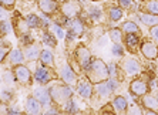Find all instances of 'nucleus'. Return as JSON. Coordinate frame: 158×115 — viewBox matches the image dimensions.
<instances>
[{"mask_svg": "<svg viewBox=\"0 0 158 115\" xmlns=\"http://www.w3.org/2000/svg\"><path fill=\"white\" fill-rule=\"evenodd\" d=\"M157 100H158V94H157Z\"/></svg>", "mask_w": 158, "mask_h": 115, "instance_id": "nucleus-51", "label": "nucleus"}, {"mask_svg": "<svg viewBox=\"0 0 158 115\" xmlns=\"http://www.w3.org/2000/svg\"><path fill=\"white\" fill-rule=\"evenodd\" d=\"M107 84H108V87L111 88V91H115V89L118 88V81L113 77H111L110 80H107Z\"/></svg>", "mask_w": 158, "mask_h": 115, "instance_id": "nucleus-37", "label": "nucleus"}, {"mask_svg": "<svg viewBox=\"0 0 158 115\" xmlns=\"http://www.w3.org/2000/svg\"><path fill=\"white\" fill-rule=\"evenodd\" d=\"M141 53L148 60H155L158 57V47L152 41H144L141 44Z\"/></svg>", "mask_w": 158, "mask_h": 115, "instance_id": "nucleus-4", "label": "nucleus"}, {"mask_svg": "<svg viewBox=\"0 0 158 115\" xmlns=\"http://www.w3.org/2000/svg\"><path fill=\"white\" fill-rule=\"evenodd\" d=\"M9 50H10V47H9V46H6V44H0V63L3 61L4 57L7 56Z\"/></svg>", "mask_w": 158, "mask_h": 115, "instance_id": "nucleus-35", "label": "nucleus"}, {"mask_svg": "<svg viewBox=\"0 0 158 115\" xmlns=\"http://www.w3.org/2000/svg\"><path fill=\"white\" fill-rule=\"evenodd\" d=\"M125 43H127V46H128L131 50H134V48L138 46V36H137V33H127Z\"/></svg>", "mask_w": 158, "mask_h": 115, "instance_id": "nucleus-26", "label": "nucleus"}, {"mask_svg": "<svg viewBox=\"0 0 158 115\" xmlns=\"http://www.w3.org/2000/svg\"><path fill=\"white\" fill-rule=\"evenodd\" d=\"M123 17V9L121 7H111L110 9V19L113 22H118Z\"/></svg>", "mask_w": 158, "mask_h": 115, "instance_id": "nucleus-29", "label": "nucleus"}, {"mask_svg": "<svg viewBox=\"0 0 158 115\" xmlns=\"http://www.w3.org/2000/svg\"><path fill=\"white\" fill-rule=\"evenodd\" d=\"M77 91L83 98H90L93 94V85L90 81H80L77 85Z\"/></svg>", "mask_w": 158, "mask_h": 115, "instance_id": "nucleus-15", "label": "nucleus"}, {"mask_svg": "<svg viewBox=\"0 0 158 115\" xmlns=\"http://www.w3.org/2000/svg\"><path fill=\"white\" fill-rule=\"evenodd\" d=\"M113 104H114V108L118 112L127 111V107H128V102H127V100H125L124 97H115Z\"/></svg>", "mask_w": 158, "mask_h": 115, "instance_id": "nucleus-23", "label": "nucleus"}, {"mask_svg": "<svg viewBox=\"0 0 158 115\" xmlns=\"http://www.w3.org/2000/svg\"><path fill=\"white\" fill-rule=\"evenodd\" d=\"M80 13V6H78L77 2H74V0H70V2H67V3L63 4V14L71 19L74 16H77Z\"/></svg>", "mask_w": 158, "mask_h": 115, "instance_id": "nucleus-9", "label": "nucleus"}, {"mask_svg": "<svg viewBox=\"0 0 158 115\" xmlns=\"http://www.w3.org/2000/svg\"><path fill=\"white\" fill-rule=\"evenodd\" d=\"M44 114H57V109H56V108H50V109H47Z\"/></svg>", "mask_w": 158, "mask_h": 115, "instance_id": "nucleus-47", "label": "nucleus"}, {"mask_svg": "<svg viewBox=\"0 0 158 115\" xmlns=\"http://www.w3.org/2000/svg\"><path fill=\"white\" fill-rule=\"evenodd\" d=\"M0 97H2V100L9 101L11 97H13V91H9V89H3V91L0 93Z\"/></svg>", "mask_w": 158, "mask_h": 115, "instance_id": "nucleus-38", "label": "nucleus"}, {"mask_svg": "<svg viewBox=\"0 0 158 115\" xmlns=\"http://www.w3.org/2000/svg\"><path fill=\"white\" fill-rule=\"evenodd\" d=\"M50 95H52L53 101L59 102V104H64L69 98L73 95V89L67 85H54L50 88Z\"/></svg>", "mask_w": 158, "mask_h": 115, "instance_id": "nucleus-2", "label": "nucleus"}, {"mask_svg": "<svg viewBox=\"0 0 158 115\" xmlns=\"http://www.w3.org/2000/svg\"><path fill=\"white\" fill-rule=\"evenodd\" d=\"M22 43H23V44H31V43H33V38H31V36H30V34L24 33L22 36Z\"/></svg>", "mask_w": 158, "mask_h": 115, "instance_id": "nucleus-39", "label": "nucleus"}, {"mask_svg": "<svg viewBox=\"0 0 158 115\" xmlns=\"http://www.w3.org/2000/svg\"><path fill=\"white\" fill-rule=\"evenodd\" d=\"M130 89H131V94L132 95H138V97H143L145 95V93L148 91V85L143 80H134L130 85Z\"/></svg>", "mask_w": 158, "mask_h": 115, "instance_id": "nucleus-10", "label": "nucleus"}, {"mask_svg": "<svg viewBox=\"0 0 158 115\" xmlns=\"http://www.w3.org/2000/svg\"><path fill=\"white\" fill-rule=\"evenodd\" d=\"M4 81L7 82V84H11V82L15 81L13 74H11V73H9V71H6V73H4Z\"/></svg>", "mask_w": 158, "mask_h": 115, "instance_id": "nucleus-43", "label": "nucleus"}, {"mask_svg": "<svg viewBox=\"0 0 158 115\" xmlns=\"http://www.w3.org/2000/svg\"><path fill=\"white\" fill-rule=\"evenodd\" d=\"M43 43L50 46V47H56V44H57L56 36H53L52 33H43Z\"/></svg>", "mask_w": 158, "mask_h": 115, "instance_id": "nucleus-28", "label": "nucleus"}, {"mask_svg": "<svg viewBox=\"0 0 158 115\" xmlns=\"http://www.w3.org/2000/svg\"><path fill=\"white\" fill-rule=\"evenodd\" d=\"M40 61L43 65H53V53L50 50H43L40 53Z\"/></svg>", "mask_w": 158, "mask_h": 115, "instance_id": "nucleus-25", "label": "nucleus"}, {"mask_svg": "<svg viewBox=\"0 0 158 115\" xmlns=\"http://www.w3.org/2000/svg\"><path fill=\"white\" fill-rule=\"evenodd\" d=\"M26 112L27 114H40L41 112V104L36 97H29L26 101Z\"/></svg>", "mask_w": 158, "mask_h": 115, "instance_id": "nucleus-12", "label": "nucleus"}, {"mask_svg": "<svg viewBox=\"0 0 158 115\" xmlns=\"http://www.w3.org/2000/svg\"><path fill=\"white\" fill-rule=\"evenodd\" d=\"M77 60H78V63H80V65L83 68H84L85 71L90 68V65H91L93 63V58H91V54H90V51H88L85 47H78L77 48Z\"/></svg>", "mask_w": 158, "mask_h": 115, "instance_id": "nucleus-3", "label": "nucleus"}, {"mask_svg": "<svg viewBox=\"0 0 158 115\" xmlns=\"http://www.w3.org/2000/svg\"><path fill=\"white\" fill-rule=\"evenodd\" d=\"M0 104H2V97H0Z\"/></svg>", "mask_w": 158, "mask_h": 115, "instance_id": "nucleus-48", "label": "nucleus"}, {"mask_svg": "<svg viewBox=\"0 0 158 115\" xmlns=\"http://www.w3.org/2000/svg\"><path fill=\"white\" fill-rule=\"evenodd\" d=\"M24 53H22V50H19V48H13L10 53H9V60H10L11 64H16V65H19V64H23V61H24Z\"/></svg>", "mask_w": 158, "mask_h": 115, "instance_id": "nucleus-16", "label": "nucleus"}, {"mask_svg": "<svg viewBox=\"0 0 158 115\" xmlns=\"http://www.w3.org/2000/svg\"><path fill=\"white\" fill-rule=\"evenodd\" d=\"M143 10L145 13L158 16V0H145L143 3Z\"/></svg>", "mask_w": 158, "mask_h": 115, "instance_id": "nucleus-20", "label": "nucleus"}, {"mask_svg": "<svg viewBox=\"0 0 158 115\" xmlns=\"http://www.w3.org/2000/svg\"><path fill=\"white\" fill-rule=\"evenodd\" d=\"M77 37V36H76V34L73 33V31H71V30H69V31H67V41H71V40H74V38Z\"/></svg>", "mask_w": 158, "mask_h": 115, "instance_id": "nucleus-45", "label": "nucleus"}, {"mask_svg": "<svg viewBox=\"0 0 158 115\" xmlns=\"http://www.w3.org/2000/svg\"><path fill=\"white\" fill-rule=\"evenodd\" d=\"M34 97L40 101V104L44 105V107H48L53 101L52 95H50V89L46 88H36L34 89Z\"/></svg>", "mask_w": 158, "mask_h": 115, "instance_id": "nucleus-8", "label": "nucleus"}, {"mask_svg": "<svg viewBox=\"0 0 158 115\" xmlns=\"http://www.w3.org/2000/svg\"><path fill=\"white\" fill-rule=\"evenodd\" d=\"M34 78H36V81L39 82V84H47L48 81H52V73H50V70L48 68H46L44 65H41V67H39L36 70V73H34Z\"/></svg>", "mask_w": 158, "mask_h": 115, "instance_id": "nucleus-7", "label": "nucleus"}, {"mask_svg": "<svg viewBox=\"0 0 158 115\" xmlns=\"http://www.w3.org/2000/svg\"><path fill=\"white\" fill-rule=\"evenodd\" d=\"M39 7L44 14H52L57 10V2L56 0H39Z\"/></svg>", "mask_w": 158, "mask_h": 115, "instance_id": "nucleus-13", "label": "nucleus"}, {"mask_svg": "<svg viewBox=\"0 0 158 115\" xmlns=\"http://www.w3.org/2000/svg\"><path fill=\"white\" fill-rule=\"evenodd\" d=\"M108 75L113 78H117V65H115V64L111 63L110 65H108Z\"/></svg>", "mask_w": 158, "mask_h": 115, "instance_id": "nucleus-36", "label": "nucleus"}, {"mask_svg": "<svg viewBox=\"0 0 158 115\" xmlns=\"http://www.w3.org/2000/svg\"><path fill=\"white\" fill-rule=\"evenodd\" d=\"M140 20L148 27H152V26H157L158 24V16L150 14V13H145V11L140 14Z\"/></svg>", "mask_w": 158, "mask_h": 115, "instance_id": "nucleus-18", "label": "nucleus"}, {"mask_svg": "<svg viewBox=\"0 0 158 115\" xmlns=\"http://www.w3.org/2000/svg\"><path fill=\"white\" fill-rule=\"evenodd\" d=\"M110 38L114 41V43H121V41H123L121 30H120V29H113L110 31Z\"/></svg>", "mask_w": 158, "mask_h": 115, "instance_id": "nucleus-31", "label": "nucleus"}, {"mask_svg": "<svg viewBox=\"0 0 158 115\" xmlns=\"http://www.w3.org/2000/svg\"><path fill=\"white\" fill-rule=\"evenodd\" d=\"M150 33H151V37H152L158 43V24H157V26H152V27H151V31H150Z\"/></svg>", "mask_w": 158, "mask_h": 115, "instance_id": "nucleus-42", "label": "nucleus"}, {"mask_svg": "<svg viewBox=\"0 0 158 115\" xmlns=\"http://www.w3.org/2000/svg\"><path fill=\"white\" fill-rule=\"evenodd\" d=\"M15 3H16V0H0V4H2V6H4V7H7V9L13 7V6H15Z\"/></svg>", "mask_w": 158, "mask_h": 115, "instance_id": "nucleus-40", "label": "nucleus"}, {"mask_svg": "<svg viewBox=\"0 0 158 115\" xmlns=\"http://www.w3.org/2000/svg\"><path fill=\"white\" fill-rule=\"evenodd\" d=\"M143 105L145 107V109H152L157 111L158 109V100L152 95H143Z\"/></svg>", "mask_w": 158, "mask_h": 115, "instance_id": "nucleus-19", "label": "nucleus"}, {"mask_svg": "<svg viewBox=\"0 0 158 115\" xmlns=\"http://www.w3.org/2000/svg\"><path fill=\"white\" fill-rule=\"evenodd\" d=\"M56 2H61V0H56Z\"/></svg>", "mask_w": 158, "mask_h": 115, "instance_id": "nucleus-50", "label": "nucleus"}, {"mask_svg": "<svg viewBox=\"0 0 158 115\" xmlns=\"http://www.w3.org/2000/svg\"><path fill=\"white\" fill-rule=\"evenodd\" d=\"M64 111L67 112H71V114H74V112L78 111L77 108V104H76V101H73L71 98H69V100L64 102Z\"/></svg>", "mask_w": 158, "mask_h": 115, "instance_id": "nucleus-30", "label": "nucleus"}, {"mask_svg": "<svg viewBox=\"0 0 158 115\" xmlns=\"http://www.w3.org/2000/svg\"><path fill=\"white\" fill-rule=\"evenodd\" d=\"M123 70L127 75H135L141 71V64L135 58H125L123 63Z\"/></svg>", "mask_w": 158, "mask_h": 115, "instance_id": "nucleus-5", "label": "nucleus"}, {"mask_svg": "<svg viewBox=\"0 0 158 115\" xmlns=\"http://www.w3.org/2000/svg\"><path fill=\"white\" fill-rule=\"evenodd\" d=\"M15 77L19 82L22 84H29L30 80H31V75H30V70L27 67H24L23 64H19L17 67L15 68Z\"/></svg>", "mask_w": 158, "mask_h": 115, "instance_id": "nucleus-6", "label": "nucleus"}, {"mask_svg": "<svg viewBox=\"0 0 158 115\" xmlns=\"http://www.w3.org/2000/svg\"><path fill=\"white\" fill-rule=\"evenodd\" d=\"M60 77H61L63 81L66 82V84H69V85L76 84V73L71 70V67L69 65V64H66V65L61 68V71H60Z\"/></svg>", "mask_w": 158, "mask_h": 115, "instance_id": "nucleus-11", "label": "nucleus"}, {"mask_svg": "<svg viewBox=\"0 0 158 115\" xmlns=\"http://www.w3.org/2000/svg\"><path fill=\"white\" fill-rule=\"evenodd\" d=\"M0 84H2V78H0Z\"/></svg>", "mask_w": 158, "mask_h": 115, "instance_id": "nucleus-49", "label": "nucleus"}, {"mask_svg": "<svg viewBox=\"0 0 158 115\" xmlns=\"http://www.w3.org/2000/svg\"><path fill=\"white\" fill-rule=\"evenodd\" d=\"M7 112L9 114H20V109L19 108H9Z\"/></svg>", "mask_w": 158, "mask_h": 115, "instance_id": "nucleus-46", "label": "nucleus"}, {"mask_svg": "<svg viewBox=\"0 0 158 115\" xmlns=\"http://www.w3.org/2000/svg\"><path fill=\"white\" fill-rule=\"evenodd\" d=\"M66 26H69V30H71L76 36H81L84 31V26L80 19H73V20H66Z\"/></svg>", "mask_w": 158, "mask_h": 115, "instance_id": "nucleus-14", "label": "nucleus"}, {"mask_svg": "<svg viewBox=\"0 0 158 115\" xmlns=\"http://www.w3.org/2000/svg\"><path fill=\"white\" fill-rule=\"evenodd\" d=\"M11 29H13V27H11L10 22H7V20H3V22L0 23V33H2V34L10 33Z\"/></svg>", "mask_w": 158, "mask_h": 115, "instance_id": "nucleus-33", "label": "nucleus"}, {"mask_svg": "<svg viewBox=\"0 0 158 115\" xmlns=\"http://www.w3.org/2000/svg\"><path fill=\"white\" fill-rule=\"evenodd\" d=\"M123 31H125V33H140V29L134 22H125L123 24Z\"/></svg>", "mask_w": 158, "mask_h": 115, "instance_id": "nucleus-27", "label": "nucleus"}, {"mask_svg": "<svg viewBox=\"0 0 158 115\" xmlns=\"http://www.w3.org/2000/svg\"><path fill=\"white\" fill-rule=\"evenodd\" d=\"M26 22H27V26H29L30 29H37V27H40L41 24H43V23H41V19L36 14H29L26 17Z\"/></svg>", "mask_w": 158, "mask_h": 115, "instance_id": "nucleus-24", "label": "nucleus"}, {"mask_svg": "<svg viewBox=\"0 0 158 115\" xmlns=\"http://www.w3.org/2000/svg\"><path fill=\"white\" fill-rule=\"evenodd\" d=\"M111 51H113V54H114V56L121 57L123 54H124V48H123V46L120 44V43H115V44L113 46V50H111Z\"/></svg>", "mask_w": 158, "mask_h": 115, "instance_id": "nucleus-34", "label": "nucleus"}, {"mask_svg": "<svg viewBox=\"0 0 158 115\" xmlns=\"http://www.w3.org/2000/svg\"><path fill=\"white\" fill-rule=\"evenodd\" d=\"M9 17V13L4 10V6L0 4V22H3V20H7Z\"/></svg>", "mask_w": 158, "mask_h": 115, "instance_id": "nucleus-41", "label": "nucleus"}, {"mask_svg": "<svg viewBox=\"0 0 158 115\" xmlns=\"http://www.w3.org/2000/svg\"><path fill=\"white\" fill-rule=\"evenodd\" d=\"M40 48H39V46L36 44H31L29 46V47L26 48V51H24V57H26L27 60H30V61H34V60L40 58Z\"/></svg>", "mask_w": 158, "mask_h": 115, "instance_id": "nucleus-17", "label": "nucleus"}, {"mask_svg": "<svg viewBox=\"0 0 158 115\" xmlns=\"http://www.w3.org/2000/svg\"><path fill=\"white\" fill-rule=\"evenodd\" d=\"M118 3L121 7H130L131 6V0H118Z\"/></svg>", "mask_w": 158, "mask_h": 115, "instance_id": "nucleus-44", "label": "nucleus"}, {"mask_svg": "<svg viewBox=\"0 0 158 115\" xmlns=\"http://www.w3.org/2000/svg\"><path fill=\"white\" fill-rule=\"evenodd\" d=\"M87 75L93 82L106 81L107 78L110 77V75H108V67L104 64V61H101V60H98V58L93 60L91 65H90V68L87 70Z\"/></svg>", "mask_w": 158, "mask_h": 115, "instance_id": "nucleus-1", "label": "nucleus"}, {"mask_svg": "<svg viewBox=\"0 0 158 115\" xmlns=\"http://www.w3.org/2000/svg\"><path fill=\"white\" fill-rule=\"evenodd\" d=\"M96 89H97V93H98V95L103 97V98H107V97L113 93V91H111V88L108 87V84H107V81L96 82Z\"/></svg>", "mask_w": 158, "mask_h": 115, "instance_id": "nucleus-21", "label": "nucleus"}, {"mask_svg": "<svg viewBox=\"0 0 158 115\" xmlns=\"http://www.w3.org/2000/svg\"><path fill=\"white\" fill-rule=\"evenodd\" d=\"M87 14L91 20L98 22V20L103 17V10H101V7H98V6H90L87 10Z\"/></svg>", "mask_w": 158, "mask_h": 115, "instance_id": "nucleus-22", "label": "nucleus"}, {"mask_svg": "<svg viewBox=\"0 0 158 115\" xmlns=\"http://www.w3.org/2000/svg\"><path fill=\"white\" fill-rule=\"evenodd\" d=\"M50 29H52V31L56 34V36H57V38H64V36H66V34H64V30H63L61 27L57 24V23L52 24V26H50Z\"/></svg>", "mask_w": 158, "mask_h": 115, "instance_id": "nucleus-32", "label": "nucleus"}]
</instances>
